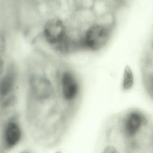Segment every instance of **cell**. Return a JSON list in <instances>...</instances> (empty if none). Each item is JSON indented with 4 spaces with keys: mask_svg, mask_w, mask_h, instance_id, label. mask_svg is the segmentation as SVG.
Wrapping results in <instances>:
<instances>
[{
    "mask_svg": "<svg viewBox=\"0 0 153 153\" xmlns=\"http://www.w3.org/2000/svg\"><path fill=\"white\" fill-rule=\"evenodd\" d=\"M153 125V120L146 111L138 107L125 110L118 118L117 131L123 147L142 137Z\"/></svg>",
    "mask_w": 153,
    "mask_h": 153,
    "instance_id": "1",
    "label": "cell"
},
{
    "mask_svg": "<svg viewBox=\"0 0 153 153\" xmlns=\"http://www.w3.org/2000/svg\"><path fill=\"white\" fill-rule=\"evenodd\" d=\"M112 31V27L109 24L102 22L92 23L81 35L80 49L92 52L101 50L108 43Z\"/></svg>",
    "mask_w": 153,
    "mask_h": 153,
    "instance_id": "2",
    "label": "cell"
},
{
    "mask_svg": "<svg viewBox=\"0 0 153 153\" xmlns=\"http://www.w3.org/2000/svg\"><path fill=\"white\" fill-rule=\"evenodd\" d=\"M57 76L59 97L70 113L80 97V81L74 72L67 68L61 71Z\"/></svg>",
    "mask_w": 153,
    "mask_h": 153,
    "instance_id": "3",
    "label": "cell"
},
{
    "mask_svg": "<svg viewBox=\"0 0 153 153\" xmlns=\"http://www.w3.org/2000/svg\"><path fill=\"white\" fill-rule=\"evenodd\" d=\"M64 21L58 17L48 19L43 26V34L47 43L60 53L72 36Z\"/></svg>",
    "mask_w": 153,
    "mask_h": 153,
    "instance_id": "4",
    "label": "cell"
},
{
    "mask_svg": "<svg viewBox=\"0 0 153 153\" xmlns=\"http://www.w3.org/2000/svg\"><path fill=\"white\" fill-rule=\"evenodd\" d=\"M30 84L33 96L40 103L47 105L55 98V86L47 75L43 74H32Z\"/></svg>",
    "mask_w": 153,
    "mask_h": 153,
    "instance_id": "5",
    "label": "cell"
},
{
    "mask_svg": "<svg viewBox=\"0 0 153 153\" xmlns=\"http://www.w3.org/2000/svg\"><path fill=\"white\" fill-rule=\"evenodd\" d=\"M21 130L16 122L11 121L7 124L4 134V141L7 148L15 146L21 138Z\"/></svg>",
    "mask_w": 153,
    "mask_h": 153,
    "instance_id": "6",
    "label": "cell"
},
{
    "mask_svg": "<svg viewBox=\"0 0 153 153\" xmlns=\"http://www.w3.org/2000/svg\"><path fill=\"white\" fill-rule=\"evenodd\" d=\"M15 81V75L13 73L6 75L0 82V94L2 96L8 95L12 90Z\"/></svg>",
    "mask_w": 153,
    "mask_h": 153,
    "instance_id": "7",
    "label": "cell"
},
{
    "mask_svg": "<svg viewBox=\"0 0 153 153\" xmlns=\"http://www.w3.org/2000/svg\"><path fill=\"white\" fill-rule=\"evenodd\" d=\"M134 83V78L132 69L129 66H126L123 72L121 88L124 91L131 90Z\"/></svg>",
    "mask_w": 153,
    "mask_h": 153,
    "instance_id": "8",
    "label": "cell"
},
{
    "mask_svg": "<svg viewBox=\"0 0 153 153\" xmlns=\"http://www.w3.org/2000/svg\"><path fill=\"white\" fill-rule=\"evenodd\" d=\"M100 153H124L123 150L113 143H109L103 147Z\"/></svg>",
    "mask_w": 153,
    "mask_h": 153,
    "instance_id": "9",
    "label": "cell"
},
{
    "mask_svg": "<svg viewBox=\"0 0 153 153\" xmlns=\"http://www.w3.org/2000/svg\"><path fill=\"white\" fill-rule=\"evenodd\" d=\"M5 39L4 33L0 31V52L4 51L5 48Z\"/></svg>",
    "mask_w": 153,
    "mask_h": 153,
    "instance_id": "10",
    "label": "cell"
},
{
    "mask_svg": "<svg viewBox=\"0 0 153 153\" xmlns=\"http://www.w3.org/2000/svg\"><path fill=\"white\" fill-rule=\"evenodd\" d=\"M4 67V62L1 57L0 56V75L2 72Z\"/></svg>",
    "mask_w": 153,
    "mask_h": 153,
    "instance_id": "11",
    "label": "cell"
},
{
    "mask_svg": "<svg viewBox=\"0 0 153 153\" xmlns=\"http://www.w3.org/2000/svg\"><path fill=\"white\" fill-rule=\"evenodd\" d=\"M55 153H62V152H60V151H57V152H56Z\"/></svg>",
    "mask_w": 153,
    "mask_h": 153,
    "instance_id": "12",
    "label": "cell"
},
{
    "mask_svg": "<svg viewBox=\"0 0 153 153\" xmlns=\"http://www.w3.org/2000/svg\"><path fill=\"white\" fill-rule=\"evenodd\" d=\"M21 153H30L29 152H22Z\"/></svg>",
    "mask_w": 153,
    "mask_h": 153,
    "instance_id": "13",
    "label": "cell"
},
{
    "mask_svg": "<svg viewBox=\"0 0 153 153\" xmlns=\"http://www.w3.org/2000/svg\"></svg>",
    "mask_w": 153,
    "mask_h": 153,
    "instance_id": "14",
    "label": "cell"
}]
</instances>
